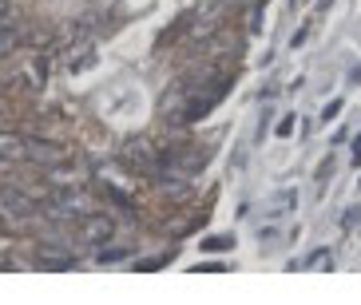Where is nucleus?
Wrapping results in <instances>:
<instances>
[{
    "label": "nucleus",
    "instance_id": "nucleus-1",
    "mask_svg": "<svg viewBox=\"0 0 361 305\" xmlns=\"http://www.w3.org/2000/svg\"><path fill=\"white\" fill-rule=\"evenodd\" d=\"M96 211V199H87L84 190H60V194H56L52 199V214L56 218H64V222H84L87 214Z\"/></svg>",
    "mask_w": 361,
    "mask_h": 305
},
{
    "label": "nucleus",
    "instance_id": "nucleus-2",
    "mask_svg": "<svg viewBox=\"0 0 361 305\" xmlns=\"http://www.w3.org/2000/svg\"><path fill=\"white\" fill-rule=\"evenodd\" d=\"M0 206L8 214H20V218H28V214L36 211V202H32V194H24V190H16V187H0Z\"/></svg>",
    "mask_w": 361,
    "mask_h": 305
},
{
    "label": "nucleus",
    "instance_id": "nucleus-3",
    "mask_svg": "<svg viewBox=\"0 0 361 305\" xmlns=\"http://www.w3.org/2000/svg\"><path fill=\"white\" fill-rule=\"evenodd\" d=\"M80 234H84V242L87 246H99V242H107V238H111V222L104 218V214H87L84 218V226H80Z\"/></svg>",
    "mask_w": 361,
    "mask_h": 305
},
{
    "label": "nucleus",
    "instance_id": "nucleus-4",
    "mask_svg": "<svg viewBox=\"0 0 361 305\" xmlns=\"http://www.w3.org/2000/svg\"><path fill=\"white\" fill-rule=\"evenodd\" d=\"M32 262L52 266V270H68V266H75V258H72V254H64V250H36Z\"/></svg>",
    "mask_w": 361,
    "mask_h": 305
},
{
    "label": "nucleus",
    "instance_id": "nucleus-5",
    "mask_svg": "<svg viewBox=\"0 0 361 305\" xmlns=\"http://www.w3.org/2000/svg\"><path fill=\"white\" fill-rule=\"evenodd\" d=\"M231 246H234V238H231V234H223V238H211L207 250H231Z\"/></svg>",
    "mask_w": 361,
    "mask_h": 305
},
{
    "label": "nucleus",
    "instance_id": "nucleus-6",
    "mask_svg": "<svg viewBox=\"0 0 361 305\" xmlns=\"http://www.w3.org/2000/svg\"><path fill=\"white\" fill-rule=\"evenodd\" d=\"M0 230H4V222H0Z\"/></svg>",
    "mask_w": 361,
    "mask_h": 305
}]
</instances>
